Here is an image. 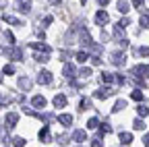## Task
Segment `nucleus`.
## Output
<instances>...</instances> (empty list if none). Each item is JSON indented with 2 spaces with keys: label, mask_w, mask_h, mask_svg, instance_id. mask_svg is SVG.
I'll list each match as a JSON object with an SVG mask.
<instances>
[{
  "label": "nucleus",
  "mask_w": 149,
  "mask_h": 147,
  "mask_svg": "<svg viewBox=\"0 0 149 147\" xmlns=\"http://www.w3.org/2000/svg\"><path fill=\"white\" fill-rule=\"evenodd\" d=\"M141 25L143 27H149V15H145V17L141 15Z\"/></svg>",
  "instance_id": "obj_29"
},
{
  "label": "nucleus",
  "mask_w": 149,
  "mask_h": 147,
  "mask_svg": "<svg viewBox=\"0 0 149 147\" xmlns=\"http://www.w3.org/2000/svg\"><path fill=\"white\" fill-rule=\"evenodd\" d=\"M33 58H35V60H40V62H46V60H48V54H44V52H37Z\"/></svg>",
  "instance_id": "obj_25"
},
{
  "label": "nucleus",
  "mask_w": 149,
  "mask_h": 147,
  "mask_svg": "<svg viewBox=\"0 0 149 147\" xmlns=\"http://www.w3.org/2000/svg\"><path fill=\"white\" fill-rule=\"evenodd\" d=\"M137 114L145 118V116L149 114V108H147V106H143V104H141V106H137Z\"/></svg>",
  "instance_id": "obj_21"
},
{
  "label": "nucleus",
  "mask_w": 149,
  "mask_h": 147,
  "mask_svg": "<svg viewBox=\"0 0 149 147\" xmlns=\"http://www.w3.org/2000/svg\"><path fill=\"white\" fill-rule=\"evenodd\" d=\"M58 120H60L64 126H70V122H72V116H70V114H60V116H58Z\"/></svg>",
  "instance_id": "obj_13"
},
{
  "label": "nucleus",
  "mask_w": 149,
  "mask_h": 147,
  "mask_svg": "<svg viewBox=\"0 0 149 147\" xmlns=\"http://www.w3.org/2000/svg\"><path fill=\"white\" fill-rule=\"evenodd\" d=\"M130 98H133L135 102H141V100H143V93H141V91H139V89H135V91H133V93H130Z\"/></svg>",
  "instance_id": "obj_24"
},
{
  "label": "nucleus",
  "mask_w": 149,
  "mask_h": 147,
  "mask_svg": "<svg viewBox=\"0 0 149 147\" xmlns=\"http://www.w3.org/2000/svg\"><path fill=\"white\" fill-rule=\"evenodd\" d=\"M46 104H48V102H46V98H44V95H35V98L31 100V106H33V108H40V110H42V108H46Z\"/></svg>",
  "instance_id": "obj_7"
},
{
  "label": "nucleus",
  "mask_w": 149,
  "mask_h": 147,
  "mask_svg": "<svg viewBox=\"0 0 149 147\" xmlns=\"http://www.w3.org/2000/svg\"><path fill=\"white\" fill-rule=\"evenodd\" d=\"M97 2H100L102 6H106V4H110V0H97Z\"/></svg>",
  "instance_id": "obj_37"
},
{
  "label": "nucleus",
  "mask_w": 149,
  "mask_h": 147,
  "mask_svg": "<svg viewBox=\"0 0 149 147\" xmlns=\"http://www.w3.org/2000/svg\"><path fill=\"white\" fill-rule=\"evenodd\" d=\"M143 141H145V147H149V133L145 135V139H143Z\"/></svg>",
  "instance_id": "obj_36"
},
{
  "label": "nucleus",
  "mask_w": 149,
  "mask_h": 147,
  "mask_svg": "<svg viewBox=\"0 0 149 147\" xmlns=\"http://www.w3.org/2000/svg\"><path fill=\"white\" fill-rule=\"evenodd\" d=\"M4 21H6V23H10V25H23L21 21L17 19V17H10V15H4Z\"/></svg>",
  "instance_id": "obj_19"
},
{
  "label": "nucleus",
  "mask_w": 149,
  "mask_h": 147,
  "mask_svg": "<svg viewBox=\"0 0 149 147\" xmlns=\"http://www.w3.org/2000/svg\"><path fill=\"white\" fill-rule=\"evenodd\" d=\"M97 126H100V120H97L95 116L87 120V128H91V131H93V128H97Z\"/></svg>",
  "instance_id": "obj_20"
},
{
  "label": "nucleus",
  "mask_w": 149,
  "mask_h": 147,
  "mask_svg": "<svg viewBox=\"0 0 149 147\" xmlns=\"http://www.w3.org/2000/svg\"><path fill=\"white\" fill-rule=\"evenodd\" d=\"M10 56H13V60H23V52L19 48H13L10 50Z\"/></svg>",
  "instance_id": "obj_15"
},
{
  "label": "nucleus",
  "mask_w": 149,
  "mask_h": 147,
  "mask_svg": "<svg viewBox=\"0 0 149 147\" xmlns=\"http://www.w3.org/2000/svg\"><path fill=\"white\" fill-rule=\"evenodd\" d=\"M13 145L15 147H25V139L23 137H13Z\"/></svg>",
  "instance_id": "obj_22"
},
{
  "label": "nucleus",
  "mask_w": 149,
  "mask_h": 147,
  "mask_svg": "<svg viewBox=\"0 0 149 147\" xmlns=\"http://www.w3.org/2000/svg\"><path fill=\"white\" fill-rule=\"evenodd\" d=\"M133 126H135V131H143V128H145V122H143L141 118H137V120L133 122Z\"/></svg>",
  "instance_id": "obj_23"
},
{
  "label": "nucleus",
  "mask_w": 149,
  "mask_h": 147,
  "mask_svg": "<svg viewBox=\"0 0 149 147\" xmlns=\"http://www.w3.org/2000/svg\"><path fill=\"white\" fill-rule=\"evenodd\" d=\"M124 108V102H118L116 106H114V112H118V110H122Z\"/></svg>",
  "instance_id": "obj_33"
},
{
  "label": "nucleus",
  "mask_w": 149,
  "mask_h": 147,
  "mask_svg": "<svg viewBox=\"0 0 149 147\" xmlns=\"http://www.w3.org/2000/svg\"><path fill=\"white\" fill-rule=\"evenodd\" d=\"M139 54H141V56H149V48L147 46H141L139 48Z\"/></svg>",
  "instance_id": "obj_28"
},
{
  "label": "nucleus",
  "mask_w": 149,
  "mask_h": 147,
  "mask_svg": "<svg viewBox=\"0 0 149 147\" xmlns=\"http://www.w3.org/2000/svg\"><path fill=\"white\" fill-rule=\"evenodd\" d=\"M81 75H83V77H89V75H91V70H89V68H83V70H81Z\"/></svg>",
  "instance_id": "obj_35"
},
{
  "label": "nucleus",
  "mask_w": 149,
  "mask_h": 147,
  "mask_svg": "<svg viewBox=\"0 0 149 147\" xmlns=\"http://www.w3.org/2000/svg\"><path fill=\"white\" fill-rule=\"evenodd\" d=\"M19 10H21V13H29L31 10V2H29V0H23V2L19 4Z\"/></svg>",
  "instance_id": "obj_18"
},
{
  "label": "nucleus",
  "mask_w": 149,
  "mask_h": 147,
  "mask_svg": "<svg viewBox=\"0 0 149 147\" xmlns=\"http://www.w3.org/2000/svg\"><path fill=\"white\" fill-rule=\"evenodd\" d=\"M74 58H77V62H85V60L89 58V54H87L85 50H79L77 54H74Z\"/></svg>",
  "instance_id": "obj_12"
},
{
  "label": "nucleus",
  "mask_w": 149,
  "mask_h": 147,
  "mask_svg": "<svg viewBox=\"0 0 149 147\" xmlns=\"http://www.w3.org/2000/svg\"><path fill=\"white\" fill-rule=\"evenodd\" d=\"M133 75H135L137 79L149 77V64H139V66H135V68H133Z\"/></svg>",
  "instance_id": "obj_1"
},
{
  "label": "nucleus",
  "mask_w": 149,
  "mask_h": 147,
  "mask_svg": "<svg viewBox=\"0 0 149 147\" xmlns=\"http://www.w3.org/2000/svg\"><path fill=\"white\" fill-rule=\"evenodd\" d=\"M37 83H40V85H50V83H52V72L42 70V72H40V77H37Z\"/></svg>",
  "instance_id": "obj_3"
},
{
  "label": "nucleus",
  "mask_w": 149,
  "mask_h": 147,
  "mask_svg": "<svg viewBox=\"0 0 149 147\" xmlns=\"http://www.w3.org/2000/svg\"><path fill=\"white\" fill-rule=\"evenodd\" d=\"M50 2H52V4H60V0H50Z\"/></svg>",
  "instance_id": "obj_38"
},
{
  "label": "nucleus",
  "mask_w": 149,
  "mask_h": 147,
  "mask_svg": "<svg viewBox=\"0 0 149 147\" xmlns=\"http://www.w3.org/2000/svg\"><path fill=\"white\" fill-rule=\"evenodd\" d=\"M10 100H13V98H4V95H0V108H2V106H6Z\"/></svg>",
  "instance_id": "obj_30"
},
{
  "label": "nucleus",
  "mask_w": 149,
  "mask_h": 147,
  "mask_svg": "<svg viewBox=\"0 0 149 147\" xmlns=\"http://www.w3.org/2000/svg\"><path fill=\"white\" fill-rule=\"evenodd\" d=\"M112 93H114V89H112V87H100L93 95H95L97 100H106V98H110Z\"/></svg>",
  "instance_id": "obj_2"
},
{
  "label": "nucleus",
  "mask_w": 149,
  "mask_h": 147,
  "mask_svg": "<svg viewBox=\"0 0 149 147\" xmlns=\"http://www.w3.org/2000/svg\"><path fill=\"white\" fill-rule=\"evenodd\" d=\"M62 75H64V77H72V66H70V64H66V66H64Z\"/></svg>",
  "instance_id": "obj_27"
},
{
  "label": "nucleus",
  "mask_w": 149,
  "mask_h": 147,
  "mask_svg": "<svg viewBox=\"0 0 149 147\" xmlns=\"http://www.w3.org/2000/svg\"><path fill=\"white\" fill-rule=\"evenodd\" d=\"M91 145H93V147H102V137H95V139L91 141Z\"/></svg>",
  "instance_id": "obj_31"
},
{
  "label": "nucleus",
  "mask_w": 149,
  "mask_h": 147,
  "mask_svg": "<svg viewBox=\"0 0 149 147\" xmlns=\"http://www.w3.org/2000/svg\"><path fill=\"white\" fill-rule=\"evenodd\" d=\"M54 106H56V108H64V106H66V98H64L62 93H58V95L54 98Z\"/></svg>",
  "instance_id": "obj_9"
},
{
  "label": "nucleus",
  "mask_w": 149,
  "mask_h": 147,
  "mask_svg": "<svg viewBox=\"0 0 149 147\" xmlns=\"http://www.w3.org/2000/svg\"><path fill=\"white\" fill-rule=\"evenodd\" d=\"M130 141H133V135L130 133H120V143L122 145H128Z\"/></svg>",
  "instance_id": "obj_17"
},
{
  "label": "nucleus",
  "mask_w": 149,
  "mask_h": 147,
  "mask_svg": "<svg viewBox=\"0 0 149 147\" xmlns=\"http://www.w3.org/2000/svg\"><path fill=\"white\" fill-rule=\"evenodd\" d=\"M100 128H102V133H112V126L110 124H102Z\"/></svg>",
  "instance_id": "obj_32"
},
{
  "label": "nucleus",
  "mask_w": 149,
  "mask_h": 147,
  "mask_svg": "<svg viewBox=\"0 0 149 147\" xmlns=\"http://www.w3.org/2000/svg\"><path fill=\"white\" fill-rule=\"evenodd\" d=\"M72 139L77 141V143H83L85 141V131H74L72 133Z\"/></svg>",
  "instance_id": "obj_14"
},
{
  "label": "nucleus",
  "mask_w": 149,
  "mask_h": 147,
  "mask_svg": "<svg viewBox=\"0 0 149 147\" xmlns=\"http://www.w3.org/2000/svg\"><path fill=\"white\" fill-rule=\"evenodd\" d=\"M0 81H2V72H0Z\"/></svg>",
  "instance_id": "obj_39"
},
{
  "label": "nucleus",
  "mask_w": 149,
  "mask_h": 147,
  "mask_svg": "<svg viewBox=\"0 0 149 147\" xmlns=\"http://www.w3.org/2000/svg\"><path fill=\"white\" fill-rule=\"evenodd\" d=\"M2 72H4V75H15V66H13V64H6V66L2 68Z\"/></svg>",
  "instance_id": "obj_26"
},
{
  "label": "nucleus",
  "mask_w": 149,
  "mask_h": 147,
  "mask_svg": "<svg viewBox=\"0 0 149 147\" xmlns=\"http://www.w3.org/2000/svg\"><path fill=\"white\" fill-rule=\"evenodd\" d=\"M19 87H21V89H31V81L27 79V77H21V79H19Z\"/></svg>",
  "instance_id": "obj_11"
},
{
  "label": "nucleus",
  "mask_w": 149,
  "mask_h": 147,
  "mask_svg": "<svg viewBox=\"0 0 149 147\" xmlns=\"http://www.w3.org/2000/svg\"><path fill=\"white\" fill-rule=\"evenodd\" d=\"M40 139H42L44 143H48V141H50V126H44L42 131H40Z\"/></svg>",
  "instance_id": "obj_10"
},
{
  "label": "nucleus",
  "mask_w": 149,
  "mask_h": 147,
  "mask_svg": "<svg viewBox=\"0 0 149 147\" xmlns=\"http://www.w3.org/2000/svg\"><path fill=\"white\" fill-rule=\"evenodd\" d=\"M31 48L37 50V52H44V54H50V52H52V48H50L48 44H37V42H35V44H31Z\"/></svg>",
  "instance_id": "obj_8"
},
{
  "label": "nucleus",
  "mask_w": 149,
  "mask_h": 147,
  "mask_svg": "<svg viewBox=\"0 0 149 147\" xmlns=\"http://www.w3.org/2000/svg\"><path fill=\"white\" fill-rule=\"evenodd\" d=\"M17 120H19V114H17V112H10V114H6V118H4V122H6L8 128H15V126H17Z\"/></svg>",
  "instance_id": "obj_6"
},
{
  "label": "nucleus",
  "mask_w": 149,
  "mask_h": 147,
  "mask_svg": "<svg viewBox=\"0 0 149 147\" xmlns=\"http://www.w3.org/2000/svg\"><path fill=\"white\" fill-rule=\"evenodd\" d=\"M133 6H137V8H141V6H143V0H133Z\"/></svg>",
  "instance_id": "obj_34"
},
{
  "label": "nucleus",
  "mask_w": 149,
  "mask_h": 147,
  "mask_svg": "<svg viewBox=\"0 0 149 147\" xmlns=\"http://www.w3.org/2000/svg\"><path fill=\"white\" fill-rule=\"evenodd\" d=\"M95 23H97V25H106V23H110V15H108L106 10H100V13L95 15Z\"/></svg>",
  "instance_id": "obj_5"
},
{
  "label": "nucleus",
  "mask_w": 149,
  "mask_h": 147,
  "mask_svg": "<svg viewBox=\"0 0 149 147\" xmlns=\"http://www.w3.org/2000/svg\"><path fill=\"white\" fill-rule=\"evenodd\" d=\"M116 6H118L120 13H128V8H130V4L126 2V0H118V4H116Z\"/></svg>",
  "instance_id": "obj_16"
},
{
  "label": "nucleus",
  "mask_w": 149,
  "mask_h": 147,
  "mask_svg": "<svg viewBox=\"0 0 149 147\" xmlns=\"http://www.w3.org/2000/svg\"><path fill=\"white\" fill-rule=\"evenodd\" d=\"M110 62L112 64H116V66H122L126 60H124V54L122 52H114V54H112V58H110Z\"/></svg>",
  "instance_id": "obj_4"
}]
</instances>
